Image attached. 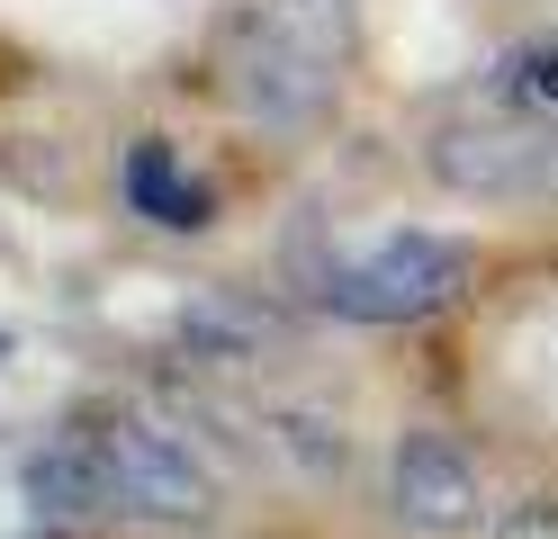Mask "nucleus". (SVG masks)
I'll return each mask as SVG.
<instances>
[{"label":"nucleus","mask_w":558,"mask_h":539,"mask_svg":"<svg viewBox=\"0 0 558 539\" xmlns=\"http://www.w3.org/2000/svg\"><path fill=\"white\" fill-rule=\"evenodd\" d=\"M352 36H361L352 0H243L217 36V90L253 126H279V135L316 126L342 90Z\"/></svg>","instance_id":"nucleus-1"},{"label":"nucleus","mask_w":558,"mask_h":539,"mask_svg":"<svg viewBox=\"0 0 558 539\" xmlns=\"http://www.w3.org/2000/svg\"><path fill=\"white\" fill-rule=\"evenodd\" d=\"M469 270L477 252L450 243V234H361V243H306L298 252V287L306 306H325L342 323H424L441 306L469 297Z\"/></svg>","instance_id":"nucleus-2"},{"label":"nucleus","mask_w":558,"mask_h":539,"mask_svg":"<svg viewBox=\"0 0 558 539\" xmlns=\"http://www.w3.org/2000/svg\"><path fill=\"white\" fill-rule=\"evenodd\" d=\"M433 180L450 198H477V207H532L558 198V126L532 118H460L433 135Z\"/></svg>","instance_id":"nucleus-3"},{"label":"nucleus","mask_w":558,"mask_h":539,"mask_svg":"<svg viewBox=\"0 0 558 539\" xmlns=\"http://www.w3.org/2000/svg\"><path fill=\"white\" fill-rule=\"evenodd\" d=\"M90 431H99V450H109L118 513H135V522H198V513H217V477H207V458L181 441V431H162L145 414H109Z\"/></svg>","instance_id":"nucleus-4"},{"label":"nucleus","mask_w":558,"mask_h":539,"mask_svg":"<svg viewBox=\"0 0 558 539\" xmlns=\"http://www.w3.org/2000/svg\"><path fill=\"white\" fill-rule=\"evenodd\" d=\"M388 513L424 539H469L486 522V477L450 431H405L388 458Z\"/></svg>","instance_id":"nucleus-5"},{"label":"nucleus","mask_w":558,"mask_h":539,"mask_svg":"<svg viewBox=\"0 0 558 539\" xmlns=\"http://www.w3.org/2000/svg\"><path fill=\"white\" fill-rule=\"evenodd\" d=\"M27 503H37L46 522H109L118 513V477H109V450H99V431H54L46 450H27L19 467Z\"/></svg>","instance_id":"nucleus-6"},{"label":"nucleus","mask_w":558,"mask_h":539,"mask_svg":"<svg viewBox=\"0 0 558 539\" xmlns=\"http://www.w3.org/2000/svg\"><path fill=\"white\" fill-rule=\"evenodd\" d=\"M126 207L145 216V225H162V234H198L207 216H217V198L181 171L171 144H135V154H126Z\"/></svg>","instance_id":"nucleus-7"},{"label":"nucleus","mask_w":558,"mask_h":539,"mask_svg":"<svg viewBox=\"0 0 558 539\" xmlns=\"http://www.w3.org/2000/svg\"><path fill=\"white\" fill-rule=\"evenodd\" d=\"M486 118H532V126H558V27L549 36H522L513 54H496L486 72Z\"/></svg>","instance_id":"nucleus-8"},{"label":"nucleus","mask_w":558,"mask_h":539,"mask_svg":"<svg viewBox=\"0 0 558 539\" xmlns=\"http://www.w3.org/2000/svg\"><path fill=\"white\" fill-rule=\"evenodd\" d=\"M181 342H190L198 359H253L262 342H279V315L226 297V287H207V297L181 306Z\"/></svg>","instance_id":"nucleus-9"},{"label":"nucleus","mask_w":558,"mask_h":539,"mask_svg":"<svg viewBox=\"0 0 558 539\" xmlns=\"http://www.w3.org/2000/svg\"><path fill=\"white\" fill-rule=\"evenodd\" d=\"M496 539H558V494H522L496 522Z\"/></svg>","instance_id":"nucleus-10"}]
</instances>
